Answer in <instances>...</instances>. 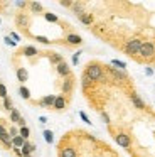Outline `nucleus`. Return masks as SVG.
I'll use <instances>...</instances> for the list:
<instances>
[{"label":"nucleus","instance_id":"33","mask_svg":"<svg viewBox=\"0 0 155 157\" xmlns=\"http://www.w3.org/2000/svg\"><path fill=\"white\" fill-rule=\"evenodd\" d=\"M81 54H83L81 51H76V52L73 54V59H71V61H73V66H78V64H79V56H81Z\"/></svg>","mask_w":155,"mask_h":157},{"label":"nucleus","instance_id":"22","mask_svg":"<svg viewBox=\"0 0 155 157\" xmlns=\"http://www.w3.org/2000/svg\"><path fill=\"white\" fill-rule=\"evenodd\" d=\"M110 66H113V68H116V69H120V71H125V69H127V63H123V61H120V59H111V63H110Z\"/></svg>","mask_w":155,"mask_h":157},{"label":"nucleus","instance_id":"8","mask_svg":"<svg viewBox=\"0 0 155 157\" xmlns=\"http://www.w3.org/2000/svg\"><path fill=\"white\" fill-rule=\"evenodd\" d=\"M56 71H57V75L62 76V78H69V76H71V68H69V64H67L66 61H62L61 64H57L56 66Z\"/></svg>","mask_w":155,"mask_h":157},{"label":"nucleus","instance_id":"7","mask_svg":"<svg viewBox=\"0 0 155 157\" xmlns=\"http://www.w3.org/2000/svg\"><path fill=\"white\" fill-rule=\"evenodd\" d=\"M73 90H74V79L71 78V76L69 78H64L62 85H61V91H62V95H71Z\"/></svg>","mask_w":155,"mask_h":157},{"label":"nucleus","instance_id":"31","mask_svg":"<svg viewBox=\"0 0 155 157\" xmlns=\"http://www.w3.org/2000/svg\"><path fill=\"white\" fill-rule=\"evenodd\" d=\"M7 96H9V91H7V86L3 85V83H0V98L5 100Z\"/></svg>","mask_w":155,"mask_h":157},{"label":"nucleus","instance_id":"14","mask_svg":"<svg viewBox=\"0 0 155 157\" xmlns=\"http://www.w3.org/2000/svg\"><path fill=\"white\" fill-rule=\"evenodd\" d=\"M15 75H17V79H19V81L22 83V85L29 81V71H27L25 68H17Z\"/></svg>","mask_w":155,"mask_h":157},{"label":"nucleus","instance_id":"23","mask_svg":"<svg viewBox=\"0 0 155 157\" xmlns=\"http://www.w3.org/2000/svg\"><path fill=\"white\" fill-rule=\"evenodd\" d=\"M24 144H25V140H24L20 135H17V137L12 139V149H22Z\"/></svg>","mask_w":155,"mask_h":157},{"label":"nucleus","instance_id":"24","mask_svg":"<svg viewBox=\"0 0 155 157\" xmlns=\"http://www.w3.org/2000/svg\"><path fill=\"white\" fill-rule=\"evenodd\" d=\"M19 95L22 96L24 100H29V98H30V90L27 88L25 85H20V88H19Z\"/></svg>","mask_w":155,"mask_h":157},{"label":"nucleus","instance_id":"6","mask_svg":"<svg viewBox=\"0 0 155 157\" xmlns=\"http://www.w3.org/2000/svg\"><path fill=\"white\" fill-rule=\"evenodd\" d=\"M106 71L110 73L111 76H113L116 81H127L128 79V75L125 71H120V69H116V68H113V66H106Z\"/></svg>","mask_w":155,"mask_h":157},{"label":"nucleus","instance_id":"30","mask_svg":"<svg viewBox=\"0 0 155 157\" xmlns=\"http://www.w3.org/2000/svg\"><path fill=\"white\" fill-rule=\"evenodd\" d=\"M3 108H5L7 112H12V110H13V103H12V100H10L9 96L3 100Z\"/></svg>","mask_w":155,"mask_h":157},{"label":"nucleus","instance_id":"18","mask_svg":"<svg viewBox=\"0 0 155 157\" xmlns=\"http://www.w3.org/2000/svg\"><path fill=\"white\" fill-rule=\"evenodd\" d=\"M29 9H30L32 14H42L44 12L42 4H39V2H29Z\"/></svg>","mask_w":155,"mask_h":157},{"label":"nucleus","instance_id":"20","mask_svg":"<svg viewBox=\"0 0 155 157\" xmlns=\"http://www.w3.org/2000/svg\"><path fill=\"white\" fill-rule=\"evenodd\" d=\"M71 10H73L74 14L78 15V17H79V15H83V14H84V5H83V4H79V2H74L73 7H71Z\"/></svg>","mask_w":155,"mask_h":157},{"label":"nucleus","instance_id":"25","mask_svg":"<svg viewBox=\"0 0 155 157\" xmlns=\"http://www.w3.org/2000/svg\"><path fill=\"white\" fill-rule=\"evenodd\" d=\"M91 85H93V81H91V79H89V78H88V76L83 73V76H81V88H83L84 91H86V90L89 88Z\"/></svg>","mask_w":155,"mask_h":157},{"label":"nucleus","instance_id":"9","mask_svg":"<svg viewBox=\"0 0 155 157\" xmlns=\"http://www.w3.org/2000/svg\"><path fill=\"white\" fill-rule=\"evenodd\" d=\"M130 100H131V103H133L135 108H138V110H145V101L140 98V95H138V93L131 91V93H130Z\"/></svg>","mask_w":155,"mask_h":157},{"label":"nucleus","instance_id":"10","mask_svg":"<svg viewBox=\"0 0 155 157\" xmlns=\"http://www.w3.org/2000/svg\"><path fill=\"white\" fill-rule=\"evenodd\" d=\"M66 105H67L66 96H64V95H56V101H54V106H52V108L57 110V112H62V110L66 108Z\"/></svg>","mask_w":155,"mask_h":157},{"label":"nucleus","instance_id":"4","mask_svg":"<svg viewBox=\"0 0 155 157\" xmlns=\"http://www.w3.org/2000/svg\"><path fill=\"white\" fill-rule=\"evenodd\" d=\"M115 142H116L121 149H130V145H131L130 135H127L125 132H118L116 135H115Z\"/></svg>","mask_w":155,"mask_h":157},{"label":"nucleus","instance_id":"5","mask_svg":"<svg viewBox=\"0 0 155 157\" xmlns=\"http://www.w3.org/2000/svg\"><path fill=\"white\" fill-rule=\"evenodd\" d=\"M0 144H3L7 149H12V137L9 135V128L3 123H0Z\"/></svg>","mask_w":155,"mask_h":157},{"label":"nucleus","instance_id":"45","mask_svg":"<svg viewBox=\"0 0 155 157\" xmlns=\"http://www.w3.org/2000/svg\"><path fill=\"white\" fill-rule=\"evenodd\" d=\"M24 157H32V155H24Z\"/></svg>","mask_w":155,"mask_h":157},{"label":"nucleus","instance_id":"36","mask_svg":"<svg viewBox=\"0 0 155 157\" xmlns=\"http://www.w3.org/2000/svg\"><path fill=\"white\" fill-rule=\"evenodd\" d=\"M79 117H81V120H83L84 123H88V125H91V123H93V122L89 120V117H88L84 112H79Z\"/></svg>","mask_w":155,"mask_h":157},{"label":"nucleus","instance_id":"40","mask_svg":"<svg viewBox=\"0 0 155 157\" xmlns=\"http://www.w3.org/2000/svg\"><path fill=\"white\" fill-rule=\"evenodd\" d=\"M15 5H17L19 9H24V7H27L29 4H27V2H22V0H17V2H15Z\"/></svg>","mask_w":155,"mask_h":157},{"label":"nucleus","instance_id":"13","mask_svg":"<svg viewBox=\"0 0 155 157\" xmlns=\"http://www.w3.org/2000/svg\"><path fill=\"white\" fill-rule=\"evenodd\" d=\"M59 157H78V152H76L74 147L67 145V147H62V149H61Z\"/></svg>","mask_w":155,"mask_h":157},{"label":"nucleus","instance_id":"27","mask_svg":"<svg viewBox=\"0 0 155 157\" xmlns=\"http://www.w3.org/2000/svg\"><path fill=\"white\" fill-rule=\"evenodd\" d=\"M42 135H44V140H46L49 145H52V144H54V133H52V130H44Z\"/></svg>","mask_w":155,"mask_h":157},{"label":"nucleus","instance_id":"34","mask_svg":"<svg viewBox=\"0 0 155 157\" xmlns=\"http://www.w3.org/2000/svg\"><path fill=\"white\" fill-rule=\"evenodd\" d=\"M100 117H101V120H103V122H104V123H106V125H108V123H110V122H111V118H110V115H108V113H106V112H100Z\"/></svg>","mask_w":155,"mask_h":157},{"label":"nucleus","instance_id":"35","mask_svg":"<svg viewBox=\"0 0 155 157\" xmlns=\"http://www.w3.org/2000/svg\"><path fill=\"white\" fill-rule=\"evenodd\" d=\"M34 39H36V41H39V42H42V44H51V41L46 37V36H36Z\"/></svg>","mask_w":155,"mask_h":157},{"label":"nucleus","instance_id":"21","mask_svg":"<svg viewBox=\"0 0 155 157\" xmlns=\"http://www.w3.org/2000/svg\"><path fill=\"white\" fill-rule=\"evenodd\" d=\"M49 61L52 63L54 66H57V64H61V63H62L64 59H62V56L57 54V52H51V54H49Z\"/></svg>","mask_w":155,"mask_h":157},{"label":"nucleus","instance_id":"11","mask_svg":"<svg viewBox=\"0 0 155 157\" xmlns=\"http://www.w3.org/2000/svg\"><path fill=\"white\" fill-rule=\"evenodd\" d=\"M54 101H56V95H46L42 100H39V105L44 106V108H52L54 106Z\"/></svg>","mask_w":155,"mask_h":157},{"label":"nucleus","instance_id":"1","mask_svg":"<svg viewBox=\"0 0 155 157\" xmlns=\"http://www.w3.org/2000/svg\"><path fill=\"white\" fill-rule=\"evenodd\" d=\"M84 75L91 79V81H101V83H106V76H104V71H103V66L98 64V63H89L84 69Z\"/></svg>","mask_w":155,"mask_h":157},{"label":"nucleus","instance_id":"46","mask_svg":"<svg viewBox=\"0 0 155 157\" xmlns=\"http://www.w3.org/2000/svg\"><path fill=\"white\" fill-rule=\"evenodd\" d=\"M0 83H2V79H0Z\"/></svg>","mask_w":155,"mask_h":157},{"label":"nucleus","instance_id":"12","mask_svg":"<svg viewBox=\"0 0 155 157\" xmlns=\"http://www.w3.org/2000/svg\"><path fill=\"white\" fill-rule=\"evenodd\" d=\"M66 42H67V44H71V46H81V44H83V37L71 32V34L66 36Z\"/></svg>","mask_w":155,"mask_h":157},{"label":"nucleus","instance_id":"3","mask_svg":"<svg viewBox=\"0 0 155 157\" xmlns=\"http://www.w3.org/2000/svg\"><path fill=\"white\" fill-rule=\"evenodd\" d=\"M138 54H140L143 59L153 58V56H155V44H153V42H150V41H145L143 44H142L140 52H138Z\"/></svg>","mask_w":155,"mask_h":157},{"label":"nucleus","instance_id":"43","mask_svg":"<svg viewBox=\"0 0 155 157\" xmlns=\"http://www.w3.org/2000/svg\"><path fill=\"white\" fill-rule=\"evenodd\" d=\"M39 122L40 123H46L47 122V117H39Z\"/></svg>","mask_w":155,"mask_h":157},{"label":"nucleus","instance_id":"38","mask_svg":"<svg viewBox=\"0 0 155 157\" xmlns=\"http://www.w3.org/2000/svg\"><path fill=\"white\" fill-rule=\"evenodd\" d=\"M73 0H61V5H62V7H73Z\"/></svg>","mask_w":155,"mask_h":157},{"label":"nucleus","instance_id":"28","mask_svg":"<svg viewBox=\"0 0 155 157\" xmlns=\"http://www.w3.org/2000/svg\"><path fill=\"white\" fill-rule=\"evenodd\" d=\"M44 19H46L47 22H51V24H56V22H59V17H57L56 14H52V12H46V14H44Z\"/></svg>","mask_w":155,"mask_h":157},{"label":"nucleus","instance_id":"41","mask_svg":"<svg viewBox=\"0 0 155 157\" xmlns=\"http://www.w3.org/2000/svg\"><path fill=\"white\" fill-rule=\"evenodd\" d=\"M145 75H147V76H153V69H152V68H145Z\"/></svg>","mask_w":155,"mask_h":157},{"label":"nucleus","instance_id":"26","mask_svg":"<svg viewBox=\"0 0 155 157\" xmlns=\"http://www.w3.org/2000/svg\"><path fill=\"white\" fill-rule=\"evenodd\" d=\"M22 118V115H20V112H19V108H13L12 112H10V122H13V123H19V120Z\"/></svg>","mask_w":155,"mask_h":157},{"label":"nucleus","instance_id":"15","mask_svg":"<svg viewBox=\"0 0 155 157\" xmlns=\"http://www.w3.org/2000/svg\"><path fill=\"white\" fill-rule=\"evenodd\" d=\"M15 24L19 25V27L27 29V25H29V15H27V14H17V17H15Z\"/></svg>","mask_w":155,"mask_h":157},{"label":"nucleus","instance_id":"32","mask_svg":"<svg viewBox=\"0 0 155 157\" xmlns=\"http://www.w3.org/2000/svg\"><path fill=\"white\" fill-rule=\"evenodd\" d=\"M3 42H5L7 46H10V48H17V42L13 41L10 36H5V37H3Z\"/></svg>","mask_w":155,"mask_h":157},{"label":"nucleus","instance_id":"37","mask_svg":"<svg viewBox=\"0 0 155 157\" xmlns=\"http://www.w3.org/2000/svg\"><path fill=\"white\" fill-rule=\"evenodd\" d=\"M9 135L12 137V139H13V137H17V135H19V128H17V127H10V128H9Z\"/></svg>","mask_w":155,"mask_h":157},{"label":"nucleus","instance_id":"44","mask_svg":"<svg viewBox=\"0 0 155 157\" xmlns=\"http://www.w3.org/2000/svg\"><path fill=\"white\" fill-rule=\"evenodd\" d=\"M86 137H88V139H89V140H93V142H94V140H96V137H94V135H89V133H86Z\"/></svg>","mask_w":155,"mask_h":157},{"label":"nucleus","instance_id":"42","mask_svg":"<svg viewBox=\"0 0 155 157\" xmlns=\"http://www.w3.org/2000/svg\"><path fill=\"white\" fill-rule=\"evenodd\" d=\"M12 150H13V154H15L17 157H22V150L20 149H12Z\"/></svg>","mask_w":155,"mask_h":157},{"label":"nucleus","instance_id":"16","mask_svg":"<svg viewBox=\"0 0 155 157\" xmlns=\"http://www.w3.org/2000/svg\"><path fill=\"white\" fill-rule=\"evenodd\" d=\"M20 150H22V157L24 155H32V152L36 150V145H34V144H30L29 140H25V144L22 145V149H20Z\"/></svg>","mask_w":155,"mask_h":157},{"label":"nucleus","instance_id":"29","mask_svg":"<svg viewBox=\"0 0 155 157\" xmlns=\"http://www.w3.org/2000/svg\"><path fill=\"white\" fill-rule=\"evenodd\" d=\"M19 135L22 137L24 140H27L30 137V128H29V127H20V128H19Z\"/></svg>","mask_w":155,"mask_h":157},{"label":"nucleus","instance_id":"2","mask_svg":"<svg viewBox=\"0 0 155 157\" xmlns=\"http://www.w3.org/2000/svg\"><path fill=\"white\" fill-rule=\"evenodd\" d=\"M142 44H143V41H142V39H138V37L128 39L127 44H125V52H127V54H130V56L138 54V52H140Z\"/></svg>","mask_w":155,"mask_h":157},{"label":"nucleus","instance_id":"19","mask_svg":"<svg viewBox=\"0 0 155 157\" xmlns=\"http://www.w3.org/2000/svg\"><path fill=\"white\" fill-rule=\"evenodd\" d=\"M37 52L39 51H37V48H34V46H25V48L22 49V54L27 56V58H34Z\"/></svg>","mask_w":155,"mask_h":157},{"label":"nucleus","instance_id":"17","mask_svg":"<svg viewBox=\"0 0 155 157\" xmlns=\"http://www.w3.org/2000/svg\"><path fill=\"white\" fill-rule=\"evenodd\" d=\"M79 22L81 24H84V25H91L94 22V19H93V14H88V12H84L83 15H79Z\"/></svg>","mask_w":155,"mask_h":157},{"label":"nucleus","instance_id":"39","mask_svg":"<svg viewBox=\"0 0 155 157\" xmlns=\"http://www.w3.org/2000/svg\"><path fill=\"white\" fill-rule=\"evenodd\" d=\"M9 36H10V37H12V39H13V41H15V42H17V44H19V41H20V36H19V34H17V32H10V34H9Z\"/></svg>","mask_w":155,"mask_h":157}]
</instances>
